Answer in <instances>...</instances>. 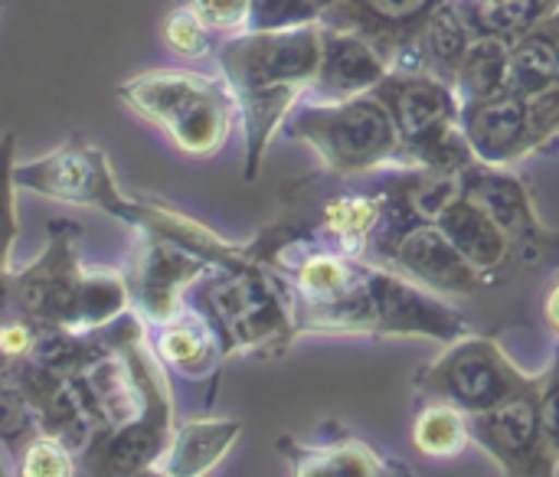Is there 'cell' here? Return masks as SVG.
<instances>
[{"mask_svg":"<svg viewBox=\"0 0 559 477\" xmlns=\"http://www.w3.org/2000/svg\"><path fill=\"white\" fill-rule=\"evenodd\" d=\"M321 52V20L292 29H249L219 43L216 59L239 102L246 131V180H255L269 141L308 98Z\"/></svg>","mask_w":559,"mask_h":477,"instance_id":"1","label":"cell"},{"mask_svg":"<svg viewBox=\"0 0 559 477\" xmlns=\"http://www.w3.org/2000/svg\"><path fill=\"white\" fill-rule=\"evenodd\" d=\"M72 239L75 226L56 223L36 262L23 265L16 275L7 269V308L46 327L88 334L128 311L131 288L118 272L85 269Z\"/></svg>","mask_w":559,"mask_h":477,"instance_id":"2","label":"cell"},{"mask_svg":"<svg viewBox=\"0 0 559 477\" xmlns=\"http://www.w3.org/2000/svg\"><path fill=\"white\" fill-rule=\"evenodd\" d=\"M183 305L197 308L216 327L226 357H278L301 331L285 278L246 249L213 262L190 285Z\"/></svg>","mask_w":559,"mask_h":477,"instance_id":"3","label":"cell"},{"mask_svg":"<svg viewBox=\"0 0 559 477\" xmlns=\"http://www.w3.org/2000/svg\"><path fill=\"white\" fill-rule=\"evenodd\" d=\"M118 98L138 118L164 131L187 157H216L236 124L239 102L226 75L190 69H151L118 85Z\"/></svg>","mask_w":559,"mask_h":477,"instance_id":"4","label":"cell"},{"mask_svg":"<svg viewBox=\"0 0 559 477\" xmlns=\"http://www.w3.org/2000/svg\"><path fill=\"white\" fill-rule=\"evenodd\" d=\"M292 141H305L328 177H373L383 167H413L393 111L377 92L344 102H301L285 121Z\"/></svg>","mask_w":559,"mask_h":477,"instance_id":"5","label":"cell"},{"mask_svg":"<svg viewBox=\"0 0 559 477\" xmlns=\"http://www.w3.org/2000/svg\"><path fill=\"white\" fill-rule=\"evenodd\" d=\"M400 128L413 167L465 170L475 151L462 131V98L455 85L432 72H390L373 88Z\"/></svg>","mask_w":559,"mask_h":477,"instance_id":"6","label":"cell"},{"mask_svg":"<svg viewBox=\"0 0 559 477\" xmlns=\"http://www.w3.org/2000/svg\"><path fill=\"white\" fill-rule=\"evenodd\" d=\"M416 386L429 400L452 403L459 409L485 413L518 396H527L540 386V377H527L514 360L488 337L455 341L432 367L416 377Z\"/></svg>","mask_w":559,"mask_h":477,"instance_id":"7","label":"cell"},{"mask_svg":"<svg viewBox=\"0 0 559 477\" xmlns=\"http://www.w3.org/2000/svg\"><path fill=\"white\" fill-rule=\"evenodd\" d=\"M10 180H13V187H23L29 193L49 196L59 203L102 206L131 226H141V216H144V206L128 200L118 190L105 151L88 144L85 138H72L36 160L13 164Z\"/></svg>","mask_w":559,"mask_h":477,"instance_id":"8","label":"cell"},{"mask_svg":"<svg viewBox=\"0 0 559 477\" xmlns=\"http://www.w3.org/2000/svg\"><path fill=\"white\" fill-rule=\"evenodd\" d=\"M377 265L393 269L442 295H475L491 285L442 232L439 223H413L400 229H380L367 249ZM364 255V259H367Z\"/></svg>","mask_w":559,"mask_h":477,"instance_id":"9","label":"cell"},{"mask_svg":"<svg viewBox=\"0 0 559 477\" xmlns=\"http://www.w3.org/2000/svg\"><path fill=\"white\" fill-rule=\"evenodd\" d=\"M468 422L475 445H481L501 472L521 477L557 475L559 455L550 449L540 419V386L495 409L472 413Z\"/></svg>","mask_w":559,"mask_h":477,"instance_id":"10","label":"cell"},{"mask_svg":"<svg viewBox=\"0 0 559 477\" xmlns=\"http://www.w3.org/2000/svg\"><path fill=\"white\" fill-rule=\"evenodd\" d=\"M462 174H465V193L475 203H481L495 216V223L511 236L521 265H537L547 252H554L559 236L544 229L534 210L531 187L521 174L511 170V164H485L475 157Z\"/></svg>","mask_w":559,"mask_h":477,"instance_id":"11","label":"cell"},{"mask_svg":"<svg viewBox=\"0 0 559 477\" xmlns=\"http://www.w3.org/2000/svg\"><path fill=\"white\" fill-rule=\"evenodd\" d=\"M210 265H213L210 255H203L177 239L151 236V242L141 249L131 272L124 275L128 288H131V301L157 327L183 308L190 285Z\"/></svg>","mask_w":559,"mask_h":477,"instance_id":"12","label":"cell"},{"mask_svg":"<svg viewBox=\"0 0 559 477\" xmlns=\"http://www.w3.org/2000/svg\"><path fill=\"white\" fill-rule=\"evenodd\" d=\"M442 3L445 0H337L321 20L367 36L386 56L390 69L403 72L413 62L423 26Z\"/></svg>","mask_w":559,"mask_h":477,"instance_id":"13","label":"cell"},{"mask_svg":"<svg viewBox=\"0 0 559 477\" xmlns=\"http://www.w3.org/2000/svg\"><path fill=\"white\" fill-rule=\"evenodd\" d=\"M373 321L377 334H426L455 344L468 337V324L449 305L432 298L426 285L373 262Z\"/></svg>","mask_w":559,"mask_h":477,"instance_id":"14","label":"cell"},{"mask_svg":"<svg viewBox=\"0 0 559 477\" xmlns=\"http://www.w3.org/2000/svg\"><path fill=\"white\" fill-rule=\"evenodd\" d=\"M174 439V413H170V393L164 377L154 380L147 409L128 422L124 429L111 432L108 439L95 442L85 455L82 465L92 475H141L154 472L164 452L170 449Z\"/></svg>","mask_w":559,"mask_h":477,"instance_id":"15","label":"cell"},{"mask_svg":"<svg viewBox=\"0 0 559 477\" xmlns=\"http://www.w3.org/2000/svg\"><path fill=\"white\" fill-rule=\"evenodd\" d=\"M324 23V20H321ZM386 56L360 33L324 23V52L321 69L311 82L305 102H344L373 92L390 75Z\"/></svg>","mask_w":559,"mask_h":477,"instance_id":"16","label":"cell"},{"mask_svg":"<svg viewBox=\"0 0 559 477\" xmlns=\"http://www.w3.org/2000/svg\"><path fill=\"white\" fill-rule=\"evenodd\" d=\"M462 131L485 164H514L531 154L527 95L501 88L498 95L462 105Z\"/></svg>","mask_w":559,"mask_h":477,"instance_id":"17","label":"cell"},{"mask_svg":"<svg viewBox=\"0 0 559 477\" xmlns=\"http://www.w3.org/2000/svg\"><path fill=\"white\" fill-rule=\"evenodd\" d=\"M442 232L455 242V249L495 285L498 278H504L508 272H514L521 265L518 246L511 242V236L495 223V216L475 203L468 193H462L439 219Z\"/></svg>","mask_w":559,"mask_h":477,"instance_id":"18","label":"cell"},{"mask_svg":"<svg viewBox=\"0 0 559 477\" xmlns=\"http://www.w3.org/2000/svg\"><path fill=\"white\" fill-rule=\"evenodd\" d=\"M151 347L157 360L183 380H206L226 360L216 327L190 305H183L170 321L157 324V337Z\"/></svg>","mask_w":559,"mask_h":477,"instance_id":"19","label":"cell"},{"mask_svg":"<svg viewBox=\"0 0 559 477\" xmlns=\"http://www.w3.org/2000/svg\"><path fill=\"white\" fill-rule=\"evenodd\" d=\"M239 419H190L174 429L170 449L164 452L154 472L170 477L206 475L229 455V449L239 442Z\"/></svg>","mask_w":559,"mask_h":477,"instance_id":"20","label":"cell"},{"mask_svg":"<svg viewBox=\"0 0 559 477\" xmlns=\"http://www.w3.org/2000/svg\"><path fill=\"white\" fill-rule=\"evenodd\" d=\"M278 452L288 472L298 477H380L390 475V462L380 458L360 439H337L331 445H308L292 436L278 439Z\"/></svg>","mask_w":559,"mask_h":477,"instance_id":"21","label":"cell"},{"mask_svg":"<svg viewBox=\"0 0 559 477\" xmlns=\"http://www.w3.org/2000/svg\"><path fill=\"white\" fill-rule=\"evenodd\" d=\"M472 43H475V29L465 20L459 0H445L429 16V23L423 26V36L416 43L413 62L403 72H432V75L445 79L449 85H455L459 69H462Z\"/></svg>","mask_w":559,"mask_h":477,"instance_id":"22","label":"cell"},{"mask_svg":"<svg viewBox=\"0 0 559 477\" xmlns=\"http://www.w3.org/2000/svg\"><path fill=\"white\" fill-rule=\"evenodd\" d=\"M459 7L475 36H504L514 43L547 20L559 0H459Z\"/></svg>","mask_w":559,"mask_h":477,"instance_id":"23","label":"cell"},{"mask_svg":"<svg viewBox=\"0 0 559 477\" xmlns=\"http://www.w3.org/2000/svg\"><path fill=\"white\" fill-rule=\"evenodd\" d=\"M511 49H514V43L504 36H475V43L459 69V79H455V92H459L462 105L508 88Z\"/></svg>","mask_w":559,"mask_h":477,"instance_id":"24","label":"cell"},{"mask_svg":"<svg viewBox=\"0 0 559 477\" xmlns=\"http://www.w3.org/2000/svg\"><path fill=\"white\" fill-rule=\"evenodd\" d=\"M472 442L475 439H472L468 413L452 403L432 400L413 422V445L419 455H426L432 462L459 458Z\"/></svg>","mask_w":559,"mask_h":477,"instance_id":"25","label":"cell"},{"mask_svg":"<svg viewBox=\"0 0 559 477\" xmlns=\"http://www.w3.org/2000/svg\"><path fill=\"white\" fill-rule=\"evenodd\" d=\"M160 39H164V46L174 52V56H180L183 62H197V59H206L210 52H216L219 46H216V33L200 20V13L190 7V3H183V0H177L170 10H167V16H164V23H160Z\"/></svg>","mask_w":559,"mask_h":477,"instance_id":"26","label":"cell"},{"mask_svg":"<svg viewBox=\"0 0 559 477\" xmlns=\"http://www.w3.org/2000/svg\"><path fill=\"white\" fill-rule=\"evenodd\" d=\"M16 475L26 477H69L79 472V455L56 436L39 432L16 458Z\"/></svg>","mask_w":559,"mask_h":477,"instance_id":"27","label":"cell"},{"mask_svg":"<svg viewBox=\"0 0 559 477\" xmlns=\"http://www.w3.org/2000/svg\"><path fill=\"white\" fill-rule=\"evenodd\" d=\"M321 20L318 0H252L249 29H292Z\"/></svg>","mask_w":559,"mask_h":477,"instance_id":"28","label":"cell"},{"mask_svg":"<svg viewBox=\"0 0 559 477\" xmlns=\"http://www.w3.org/2000/svg\"><path fill=\"white\" fill-rule=\"evenodd\" d=\"M183 3H190V7L200 13V20H203L219 39L249 33V23H252V0H183Z\"/></svg>","mask_w":559,"mask_h":477,"instance_id":"29","label":"cell"},{"mask_svg":"<svg viewBox=\"0 0 559 477\" xmlns=\"http://www.w3.org/2000/svg\"><path fill=\"white\" fill-rule=\"evenodd\" d=\"M559 134V85H550L537 95H527V138L531 154L540 151L550 138Z\"/></svg>","mask_w":559,"mask_h":477,"instance_id":"30","label":"cell"},{"mask_svg":"<svg viewBox=\"0 0 559 477\" xmlns=\"http://www.w3.org/2000/svg\"><path fill=\"white\" fill-rule=\"evenodd\" d=\"M540 419H544L550 449L559 455V347L554 350L550 370L540 377Z\"/></svg>","mask_w":559,"mask_h":477,"instance_id":"31","label":"cell"},{"mask_svg":"<svg viewBox=\"0 0 559 477\" xmlns=\"http://www.w3.org/2000/svg\"><path fill=\"white\" fill-rule=\"evenodd\" d=\"M544 318H547L550 331L559 337V278L547 288V295H544Z\"/></svg>","mask_w":559,"mask_h":477,"instance_id":"32","label":"cell"},{"mask_svg":"<svg viewBox=\"0 0 559 477\" xmlns=\"http://www.w3.org/2000/svg\"><path fill=\"white\" fill-rule=\"evenodd\" d=\"M318 3H321V16H324V10H328L331 3H337V0H318Z\"/></svg>","mask_w":559,"mask_h":477,"instance_id":"33","label":"cell"}]
</instances>
